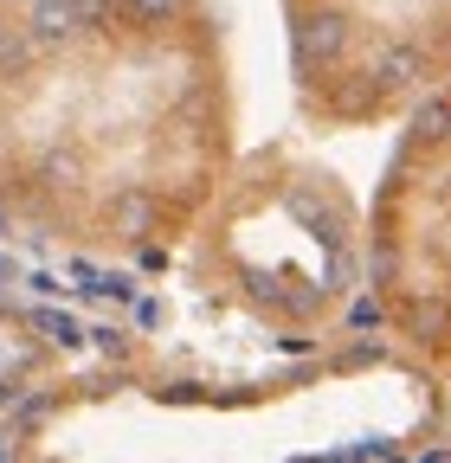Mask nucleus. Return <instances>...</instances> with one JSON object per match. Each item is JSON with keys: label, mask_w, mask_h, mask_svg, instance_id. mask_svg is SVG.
I'll return each instance as SVG.
<instances>
[{"label": "nucleus", "mask_w": 451, "mask_h": 463, "mask_svg": "<svg viewBox=\"0 0 451 463\" xmlns=\"http://www.w3.org/2000/svg\"><path fill=\"white\" fill-rule=\"evenodd\" d=\"M213 0H0V232L155 270L233 181Z\"/></svg>", "instance_id": "f257e3e1"}, {"label": "nucleus", "mask_w": 451, "mask_h": 463, "mask_svg": "<svg viewBox=\"0 0 451 463\" xmlns=\"http://www.w3.org/2000/svg\"><path fill=\"white\" fill-rule=\"evenodd\" d=\"M284 45L310 129H387L451 78V0H284Z\"/></svg>", "instance_id": "f03ea898"}, {"label": "nucleus", "mask_w": 451, "mask_h": 463, "mask_svg": "<svg viewBox=\"0 0 451 463\" xmlns=\"http://www.w3.org/2000/svg\"><path fill=\"white\" fill-rule=\"evenodd\" d=\"M400 123L407 129L368 206L361 283L413 361L451 380V78Z\"/></svg>", "instance_id": "7ed1b4c3"}]
</instances>
